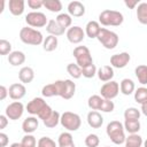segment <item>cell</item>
Masks as SVG:
<instances>
[{"label":"cell","mask_w":147,"mask_h":147,"mask_svg":"<svg viewBox=\"0 0 147 147\" xmlns=\"http://www.w3.org/2000/svg\"><path fill=\"white\" fill-rule=\"evenodd\" d=\"M26 111L32 116H37L39 119L45 121L53 113V109L46 103L42 98H33L26 105Z\"/></svg>","instance_id":"6da1fadb"},{"label":"cell","mask_w":147,"mask_h":147,"mask_svg":"<svg viewBox=\"0 0 147 147\" xmlns=\"http://www.w3.org/2000/svg\"><path fill=\"white\" fill-rule=\"evenodd\" d=\"M106 133L108 138L115 145H122L125 142V129L119 121H111L106 127Z\"/></svg>","instance_id":"7a4b0ae2"},{"label":"cell","mask_w":147,"mask_h":147,"mask_svg":"<svg viewBox=\"0 0 147 147\" xmlns=\"http://www.w3.org/2000/svg\"><path fill=\"white\" fill-rule=\"evenodd\" d=\"M20 39L22 42L32 46H38L44 42L42 33L39 30H36L30 26H24L20 30Z\"/></svg>","instance_id":"3957f363"},{"label":"cell","mask_w":147,"mask_h":147,"mask_svg":"<svg viewBox=\"0 0 147 147\" xmlns=\"http://www.w3.org/2000/svg\"><path fill=\"white\" fill-rule=\"evenodd\" d=\"M123 14L117 10L105 9L99 14V23L105 26H118L123 23Z\"/></svg>","instance_id":"277c9868"},{"label":"cell","mask_w":147,"mask_h":147,"mask_svg":"<svg viewBox=\"0 0 147 147\" xmlns=\"http://www.w3.org/2000/svg\"><path fill=\"white\" fill-rule=\"evenodd\" d=\"M61 125L68 131V132H75L77 131L80 125H82V119L80 116L76 113L72 111H64L61 115V119H60Z\"/></svg>","instance_id":"5b68a950"},{"label":"cell","mask_w":147,"mask_h":147,"mask_svg":"<svg viewBox=\"0 0 147 147\" xmlns=\"http://www.w3.org/2000/svg\"><path fill=\"white\" fill-rule=\"evenodd\" d=\"M96 39L107 49H114L117 46L118 40H119V38H118V36H117L116 32L110 31V30L105 29V28H101L100 33L96 37Z\"/></svg>","instance_id":"8992f818"},{"label":"cell","mask_w":147,"mask_h":147,"mask_svg":"<svg viewBox=\"0 0 147 147\" xmlns=\"http://www.w3.org/2000/svg\"><path fill=\"white\" fill-rule=\"evenodd\" d=\"M74 57L76 59V63L80 68H85L90 64H93V59L90 49L86 46H77L72 52Z\"/></svg>","instance_id":"52a82bcc"},{"label":"cell","mask_w":147,"mask_h":147,"mask_svg":"<svg viewBox=\"0 0 147 147\" xmlns=\"http://www.w3.org/2000/svg\"><path fill=\"white\" fill-rule=\"evenodd\" d=\"M65 88V80H55L54 83L47 84L42 87L41 94L45 98H52V96H63Z\"/></svg>","instance_id":"ba28073f"},{"label":"cell","mask_w":147,"mask_h":147,"mask_svg":"<svg viewBox=\"0 0 147 147\" xmlns=\"http://www.w3.org/2000/svg\"><path fill=\"white\" fill-rule=\"evenodd\" d=\"M25 22L29 26L32 28H42L46 26L48 23V20L46 15L41 11H31L28 13L25 16Z\"/></svg>","instance_id":"9c48e42d"},{"label":"cell","mask_w":147,"mask_h":147,"mask_svg":"<svg viewBox=\"0 0 147 147\" xmlns=\"http://www.w3.org/2000/svg\"><path fill=\"white\" fill-rule=\"evenodd\" d=\"M119 93V84L115 80H110L105 83L100 88V94L103 99L113 100L115 99Z\"/></svg>","instance_id":"30bf717a"},{"label":"cell","mask_w":147,"mask_h":147,"mask_svg":"<svg viewBox=\"0 0 147 147\" xmlns=\"http://www.w3.org/2000/svg\"><path fill=\"white\" fill-rule=\"evenodd\" d=\"M23 113H24V106L20 101H14V102L9 103L5 110V115L11 121L20 119L22 117Z\"/></svg>","instance_id":"8fae6325"},{"label":"cell","mask_w":147,"mask_h":147,"mask_svg":"<svg viewBox=\"0 0 147 147\" xmlns=\"http://www.w3.org/2000/svg\"><path fill=\"white\" fill-rule=\"evenodd\" d=\"M67 39L71 42V44H79L84 40L85 38V31L83 30V28L78 26V25H74V26H70L67 32Z\"/></svg>","instance_id":"7c38bea8"},{"label":"cell","mask_w":147,"mask_h":147,"mask_svg":"<svg viewBox=\"0 0 147 147\" xmlns=\"http://www.w3.org/2000/svg\"><path fill=\"white\" fill-rule=\"evenodd\" d=\"M131 60V56L129 53L126 52H122L118 54H114L110 57V64L113 68H117V69H123L125 68L129 62Z\"/></svg>","instance_id":"4fadbf2b"},{"label":"cell","mask_w":147,"mask_h":147,"mask_svg":"<svg viewBox=\"0 0 147 147\" xmlns=\"http://www.w3.org/2000/svg\"><path fill=\"white\" fill-rule=\"evenodd\" d=\"M25 93H26V88L22 83H14L8 88L9 98L13 100H21L22 98H24Z\"/></svg>","instance_id":"5bb4252c"},{"label":"cell","mask_w":147,"mask_h":147,"mask_svg":"<svg viewBox=\"0 0 147 147\" xmlns=\"http://www.w3.org/2000/svg\"><path fill=\"white\" fill-rule=\"evenodd\" d=\"M39 126V121L34 116L26 117L22 123V130L25 134H32Z\"/></svg>","instance_id":"9a60e30c"},{"label":"cell","mask_w":147,"mask_h":147,"mask_svg":"<svg viewBox=\"0 0 147 147\" xmlns=\"http://www.w3.org/2000/svg\"><path fill=\"white\" fill-rule=\"evenodd\" d=\"M68 14L74 17H82L85 14V6L80 1H71L68 5Z\"/></svg>","instance_id":"2e32d148"},{"label":"cell","mask_w":147,"mask_h":147,"mask_svg":"<svg viewBox=\"0 0 147 147\" xmlns=\"http://www.w3.org/2000/svg\"><path fill=\"white\" fill-rule=\"evenodd\" d=\"M87 123L92 129H99L102 126L103 124V117L101 116V114L96 110H91L87 114Z\"/></svg>","instance_id":"e0dca14e"},{"label":"cell","mask_w":147,"mask_h":147,"mask_svg":"<svg viewBox=\"0 0 147 147\" xmlns=\"http://www.w3.org/2000/svg\"><path fill=\"white\" fill-rule=\"evenodd\" d=\"M96 75H98V77L101 82L107 83V82L113 80V77H114L115 74H114V69H113L111 65H102L98 69Z\"/></svg>","instance_id":"ac0fdd59"},{"label":"cell","mask_w":147,"mask_h":147,"mask_svg":"<svg viewBox=\"0 0 147 147\" xmlns=\"http://www.w3.org/2000/svg\"><path fill=\"white\" fill-rule=\"evenodd\" d=\"M46 31L51 34V36H55V37H59V36H62L64 34L65 32V29L62 28L55 20H49L47 25H46Z\"/></svg>","instance_id":"d6986e66"},{"label":"cell","mask_w":147,"mask_h":147,"mask_svg":"<svg viewBox=\"0 0 147 147\" xmlns=\"http://www.w3.org/2000/svg\"><path fill=\"white\" fill-rule=\"evenodd\" d=\"M100 30H101V26H100V23L96 22V21H90L87 22L86 26H85V34L93 39V38H96L100 33Z\"/></svg>","instance_id":"ffe728a7"},{"label":"cell","mask_w":147,"mask_h":147,"mask_svg":"<svg viewBox=\"0 0 147 147\" xmlns=\"http://www.w3.org/2000/svg\"><path fill=\"white\" fill-rule=\"evenodd\" d=\"M18 78L21 80V83L23 84H29L33 80L34 78V71L31 67H23L21 68V70L18 71Z\"/></svg>","instance_id":"44dd1931"},{"label":"cell","mask_w":147,"mask_h":147,"mask_svg":"<svg viewBox=\"0 0 147 147\" xmlns=\"http://www.w3.org/2000/svg\"><path fill=\"white\" fill-rule=\"evenodd\" d=\"M24 6H25L24 0H9V3H8L9 11L14 16L22 15L24 11Z\"/></svg>","instance_id":"7402d4cb"},{"label":"cell","mask_w":147,"mask_h":147,"mask_svg":"<svg viewBox=\"0 0 147 147\" xmlns=\"http://www.w3.org/2000/svg\"><path fill=\"white\" fill-rule=\"evenodd\" d=\"M8 62L13 67L21 65V64H23L25 62V54L23 52H21V51H13L8 55Z\"/></svg>","instance_id":"603a6c76"},{"label":"cell","mask_w":147,"mask_h":147,"mask_svg":"<svg viewBox=\"0 0 147 147\" xmlns=\"http://www.w3.org/2000/svg\"><path fill=\"white\" fill-rule=\"evenodd\" d=\"M119 91H121V93L124 94V95H130V94H132V93L136 91V85H134L133 80L130 79V78H124V79H122V82H121V84H119Z\"/></svg>","instance_id":"cb8c5ba5"},{"label":"cell","mask_w":147,"mask_h":147,"mask_svg":"<svg viewBox=\"0 0 147 147\" xmlns=\"http://www.w3.org/2000/svg\"><path fill=\"white\" fill-rule=\"evenodd\" d=\"M142 145H144V140L138 133L129 134V137H126L124 142V147H142Z\"/></svg>","instance_id":"d4e9b609"},{"label":"cell","mask_w":147,"mask_h":147,"mask_svg":"<svg viewBox=\"0 0 147 147\" xmlns=\"http://www.w3.org/2000/svg\"><path fill=\"white\" fill-rule=\"evenodd\" d=\"M57 45H59V40H57V37L55 36H47L45 39H44V42H42V48L44 51L46 52H53L57 48Z\"/></svg>","instance_id":"484cf974"},{"label":"cell","mask_w":147,"mask_h":147,"mask_svg":"<svg viewBox=\"0 0 147 147\" xmlns=\"http://www.w3.org/2000/svg\"><path fill=\"white\" fill-rule=\"evenodd\" d=\"M60 119H61V115L59 111L56 110H53V113L49 115V117H47L45 121H42L44 125L46 127H49V129H53L59 123H60Z\"/></svg>","instance_id":"4316f807"},{"label":"cell","mask_w":147,"mask_h":147,"mask_svg":"<svg viewBox=\"0 0 147 147\" xmlns=\"http://www.w3.org/2000/svg\"><path fill=\"white\" fill-rule=\"evenodd\" d=\"M137 18L141 24L147 25V2H140L137 6Z\"/></svg>","instance_id":"83f0119b"},{"label":"cell","mask_w":147,"mask_h":147,"mask_svg":"<svg viewBox=\"0 0 147 147\" xmlns=\"http://www.w3.org/2000/svg\"><path fill=\"white\" fill-rule=\"evenodd\" d=\"M134 74H136V77L138 78V82L140 84H142V85L147 84V65L140 64V65L136 67Z\"/></svg>","instance_id":"f1b7e54d"},{"label":"cell","mask_w":147,"mask_h":147,"mask_svg":"<svg viewBox=\"0 0 147 147\" xmlns=\"http://www.w3.org/2000/svg\"><path fill=\"white\" fill-rule=\"evenodd\" d=\"M141 111L136 107L126 108L124 111V119L125 121H139Z\"/></svg>","instance_id":"f546056e"},{"label":"cell","mask_w":147,"mask_h":147,"mask_svg":"<svg viewBox=\"0 0 147 147\" xmlns=\"http://www.w3.org/2000/svg\"><path fill=\"white\" fill-rule=\"evenodd\" d=\"M74 138H72V134L70 132H62L60 136H59V139H57V147H64V146H70V145H74Z\"/></svg>","instance_id":"4dcf8cb0"},{"label":"cell","mask_w":147,"mask_h":147,"mask_svg":"<svg viewBox=\"0 0 147 147\" xmlns=\"http://www.w3.org/2000/svg\"><path fill=\"white\" fill-rule=\"evenodd\" d=\"M65 80V88H64V94L62 96V99L64 100H69L75 95L76 92V84L71 80V79H64Z\"/></svg>","instance_id":"1f68e13d"},{"label":"cell","mask_w":147,"mask_h":147,"mask_svg":"<svg viewBox=\"0 0 147 147\" xmlns=\"http://www.w3.org/2000/svg\"><path fill=\"white\" fill-rule=\"evenodd\" d=\"M44 7L52 13H60L62 9V2L60 0H44Z\"/></svg>","instance_id":"d6a6232c"},{"label":"cell","mask_w":147,"mask_h":147,"mask_svg":"<svg viewBox=\"0 0 147 147\" xmlns=\"http://www.w3.org/2000/svg\"><path fill=\"white\" fill-rule=\"evenodd\" d=\"M102 102H103V98L100 95H96V94L91 95L87 100V105L92 110H100Z\"/></svg>","instance_id":"836d02e7"},{"label":"cell","mask_w":147,"mask_h":147,"mask_svg":"<svg viewBox=\"0 0 147 147\" xmlns=\"http://www.w3.org/2000/svg\"><path fill=\"white\" fill-rule=\"evenodd\" d=\"M134 101L140 105H144L147 102V87L141 86L134 91Z\"/></svg>","instance_id":"e575fe53"},{"label":"cell","mask_w":147,"mask_h":147,"mask_svg":"<svg viewBox=\"0 0 147 147\" xmlns=\"http://www.w3.org/2000/svg\"><path fill=\"white\" fill-rule=\"evenodd\" d=\"M55 21H56L62 28H64V29L70 28V26H71V23H72V18H71V16H70L69 14H65V13H61V14H59V15L56 16Z\"/></svg>","instance_id":"d590c367"},{"label":"cell","mask_w":147,"mask_h":147,"mask_svg":"<svg viewBox=\"0 0 147 147\" xmlns=\"http://www.w3.org/2000/svg\"><path fill=\"white\" fill-rule=\"evenodd\" d=\"M124 129L129 132V134L138 133L140 130V122L139 121H125L124 122Z\"/></svg>","instance_id":"8d00e7d4"},{"label":"cell","mask_w":147,"mask_h":147,"mask_svg":"<svg viewBox=\"0 0 147 147\" xmlns=\"http://www.w3.org/2000/svg\"><path fill=\"white\" fill-rule=\"evenodd\" d=\"M67 71L75 79H78V78H80L83 76L82 75V68L77 63H69L67 65Z\"/></svg>","instance_id":"74e56055"},{"label":"cell","mask_w":147,"mask_h":147,"mask_svg":"<svg viewBox=\"0 0 147 147\" xmlns=\"http://www.w3.org/2000/svg\"><path fill=\"white\" fill-rule=\"evenodd\" d=\"M98 72V69L95 67V64H90L85 68H82V75L85 78H93Z\"/></svg>","instance_id":"f35d334b"},{"label":"cell","mask_w":147,"mask_h":147,"mask_svg":"<svg viewBox=\"0 0 147 147\" xmlns=\"http://www.w3.org/2000/svg\"><path fill=\"white\" fill-rule=\"evenodd\" d=\"M85 145L86 147H98L100 144V138L94 134V133H90L86 138H85Z\"/></svg>","instance_id":"ab89813d"},{"label":"cell","mask_w":147,"mask_h":147,"mask_svg":"<svg viewBox=\"0 0 147 147\" xmlns=\"http://www.w3.org/2000/svg\"><path fill=\"white\" fill-rule=\"evenodd\" d=\"M21 144L24 146V147H37V139L32 134H25L23 138H22V141Z\"/></svg>","instance_id":"60d3db41"},{"label":"cell","mask_w":147,"mask_h":147,"mask_svg":"<svg viewBox=\"0 0 147 147\" xmlns=\"http://www.w3.org/2000/svg\"><path fill=\"white\" fill-rule=\"evenodd\" d=\"M37 147H57V145L55 144V141L49 138V137H41L38 140Z\"/></svg>","instance_id":"b9f144b4"},{"label":"cell","mask_w":147,"mask_h":147,"mask_svg":"<svg viewBox=\"0 0 147 147\" xmlns=\"http://www.w3.org/2000/svg\"><path fill=\"white\" fill-rule=\"evenodd\" d=\"M11 53V44L6 39H0V55H9Z\"/></svg>","instance_id":"7bdbcfd3"},{"label":"cell","mask_w":147,"mask_h":147,"mask_svg":"<svg viewBox=\"0 0 147 147\" xmlns=\"http://www.w3.org/2000/svg\"><path fill=\"white\" fill-rule=\"evenodd\" d=\"M115 109V105L111 100H107V99H103V102H102V106L100 108L101 111L103 113H111L113 110Z\"/></svg>","instance_id":"ee69618b"},{"label":"cell","mask_w":147,"mask_h":147,"mask_svg":"<svg viewBox=\"0 0 147 147\" xmlns=\"http://www.w3.org/2000/svg\"><path fill=\"white\" fill-rule=\"evenodd\" d=\"M28 6L31 9H39L44 6V0H28Z\"/></svg>","instance_id":"f6af8a7d"},{"label":"cell","mask_w":147,"mask_h":147,"mask_svg":"<svg viewBox=\"0 0 147 147\" xmlns=\"http://www.w3.org/2000/svg\"><path fill=\"white\" fill-rule=\"evenodd\" d=\"M9 142V139H8V136L3 132H0V147H6Z\"/></svg>","instance_id":"bcb514c9"},{"label":"cell","mask_w":147,"mask_h":147,"mask_svg":"<svg viewBox=\"0 0 147 147\" xmlns=\"http://www.w3.org/2000/svg\"><path fill=\"white\" fill-rule=\"evenodd\" d=\"M124 3H125V6H126L127 8H130V9H134L140 2H139L138 0H124Z\"/></svg>","instance_id":"7dc6e473"},{"label":"cell","mask_w":147,"mask_h":147,"mask_svg":"<svg viewBox=\"0 0 147 147\" xmlns=\"http://www.w3.org/2000/svg\"><path fill=\"white\" fill-rule=\"evenodd\" d=\"M8 117L6 115H0V130H3L8 124Z\"/></svg>","instance_id":"c3c4849f"},{"label":"cell","mask_w":147,"mask_h":147,"mask_svg":"<svg viewBox=\"0 0 147 147\" xmlns=\"http://www.w3.org/2000/svg\"><path fill=\"white\" fill-rule=\"evenodd\" d=\"M7 95H9V94H8V90H7V87L3 86V85H1V86H0V100H1V101L5 100Z\"/></svg>","instance_id":"681fc988"},{"label":"cell","mask_w":147,"mask_h":147,"mask_svg":"<svg viewBox=\"0 0 147 147\" xmlns=\"http://www.w3.org/2000/svg\"><path fill=\"white\" fill-rule=\"evenodd\" d=\"M140 111L147 117V102L144 103V105H141V109H140Z\"/></svg>","instance_id":"f907efd6"},{"label":"cell","mask_w":147,"mask_h":147,"mask_svg":"<svg viewBox=\"0 0 147 147\" xmlns=\"http://www.w3.org/2000/svg\"><path fill=\"white\" fill-rule=\"evenodd\" d=\"M9 147H24V146H23L21 142H13Z\"/></svg>","instance_id":"816d5d0a"},{"label":"cell","mask_w":147,"mask_h":147,"mask_svg":"<svg viewBox=\"0 0 147 147\" xmlns=\"http://www.w3.org/2000/svg\"><path fill=\"white\" fill-rule=\"evenodd\" d=\"M3 7H5V1L2 0V1H1V10H0V13H2V11H3Z\"/></svg>","instance_id":"f5cc1de1"},{"label":"cell","mask_w":147,"mask_h":147,"mask_svg":"<svg viewBox=\"0 0 147 147\" xmlns=\"http://www.w3.org/2000/svg\"><path fill=\"white\" fill-rule=\"evenodd\" d=\"M144 147H147V139L144 141Z\"/></svg>","instance_id":"db71d44e"},{"label":"cell","mask_w":147,"mask_h":147,"mask_svg":"<svg viewBox=\"0 0 147 147\" xmlns=\"http://www.w3.org/2000/svg\"><path fill=\"white\" fill-rule=\"evenodd\" d=\"M105 147H110V146H105Z\"/></svg>","instance_id":"11a10c76"}]
</instances>
